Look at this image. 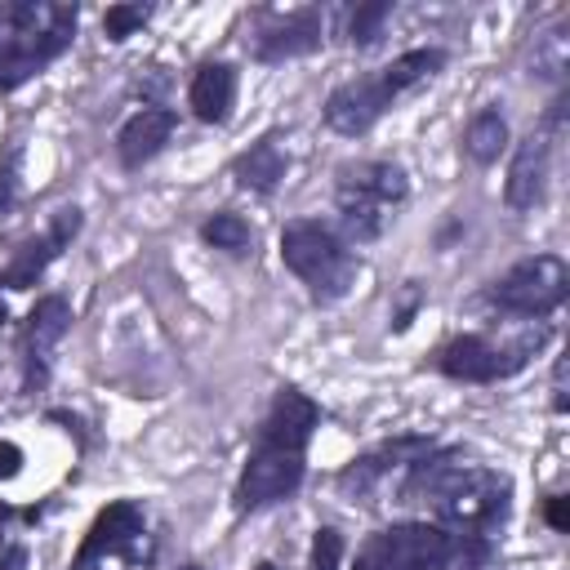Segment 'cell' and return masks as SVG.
Returning a JSON list of instances; mask_svg holds the SVG:
<instances>
[{
    "mask_svg": "<svg viewBox=\"0 0 570 570\" xmlns=\"http://www.w3.org/2000/svg\"><path fill=\"white\" fill-rule=\"evenodd\" d=\"M566 289H570V267H566V258H561V254H530V258L512 263V267L490 285L485 298H490L499 312H508V316H530V321H539V316H548V312L561 307Z\"/></svg>",
    "mask_w": 570,
    "mask_h": 570,
    "instance_id": "6",
    "label": "cell"
},
{
    "mask_svg": "<svg viewBox=\"0 0 570 570\" xmlns=\"http://www.w3.org/2000/svg\"><path fill=\"white\" fill-rule=\"evenodd\" d=\"M0 321H4V303H0Z\"/></svg>",
    "mask_w": 570,
    "mask_h": 570,
    "instance_id": "31",
    "label": "cell"
},
{
    "mask_svg": "<svg viewBox=\"0 0 570 570\" xmlns=\"http://www.w3.org/2000/svg\"><path fill=\"white\" fill-rule=\"evenodd\" d=\"M67 325H71V307H67L62 294H45V298H36V307L27 312L22 334H18L22 387H27V392L45 387V379H49V352L58 347V338L67 334Z\"/></svg>",
    "mask_w": 570,
    "mask_h": 570,
    "instance_id": "9",
    "label": "cell"
},
{
    "mask_svg": "<svg viewBox=\"0 0 570 570\" xmlns=\"http://www.w3.org/2000/svg\"><path fill=\"white\" fill-rule=\"evenodd\" d=\"M325 22L316 9H294V13H263V27L254 31V58L258 62H285L321 49Z\"/></svg>",
    "mask_w": 570,
    "mask_h": 570,
    "instance_id": "12",
    "label": "cell"
},
{
    "mask_svg": "<svg viewBox=\"0 0 570 570\" xmlns=\"http://www.w3.org/2000/svg\"><path fill=\"white\" fill-rule=\"evenodd\" d=\"M254 570H276V566H272V561H258V566H254Z\"/></svg>",
    "mask_w": 570,
    "mask_h": 570,
    "instance_id": "29",
    "label": "cell"
},
{
    "mask_svg": "<svg viewBox=\"0 0 570 570\" xmlns=\"http://www.w3.org/2000/svg\"><path fill=\"white\" fill-rule=\"evenodd\" d=\"M552 410L566 414V361H557V370H552Z\"/></svg>",
    "mask_w": 570,
    "mask_h": 570,
    "instance_id": "27",
    "label": "cell"
},
{
    "mask_svg": "<svg viewBox=\"0 0 570 570\" xmlns=\"http://www.w3.org/2000/svg\"><path fill=\"white\" fill-rule=\"evenodd\" d=\"M321 423L316 401H307L298 387H281L254 432V450L236 481V512H258L267 503L289 499L303 485V459L307 441Z\"/></svg>",
    "mask_w": 570,
    "mask_h": 570,
    "instance_id": "2",
    "label": "cell"
},
{
    "mask_svg": "<svg viewBox=\"0 0 570 570\" xmlns=\"http://www.w3.org/2000/svg\"><path fill=\"white\" fill-rule=\"evenodd\" d=\"M285 169H289V156H285V147L276 138H258L249 151H240L232 160V178L240 187H249V191H263V196L285 178Z\"/></svg>",
    "mask_w": 570,
    "mask_h": 570,
    "instance_id": "18",
    "label": "cell"
},
{
    "mask_svg": "<svg viewBox=\"0 0 570 570\" xmlns=\"http://www.w3.org/2000/svg\"><path fill=\"white\" fill-rule=\"evenodd\" d=\"M22 472V450L13 441H0V481H13Z\"/></svg>",
    "mask_w": 570,
    "mask_h": 570,
    "instance_id": "25",
    "label": "cell"
},
{
    "mask_svg": "<svg viewBox=\"0 0 570 570\" xmlns=\"http://www.w3.org/2000/svg\"><path fill=\"white\" fill-rule=\"evenodd\" d=\"M174 129H178V116H174L169 107H142V111H134V116L120 125V134H116V156H120V165H125V169L147 165V160L174 138Z\"/></svg>",
    "mask_w": 570,
    "mask_h": 570,
    "instance_id": "15",
    "label": "cell"
},
{
    "mask_svg": "<svg viewBox=\"0 0 570 570\" xmlns=\"http://www.w3.org/2000/svg\"><path fill=\"white\" fill-rule=\"evenodd\" d=\"M338 187H347V191H356V196H365V200H374L383 209L396 205V200H405V191H410L405 169L392 165V160H356V165H343L338 169Z\"/></svg>",
    "mask_w": 570,
    "mask_h": 570,
    "instance_id": "17",
    "label": "cell"
},
{
    "mask_svg": "<svg viewBox=\"0 0 570 570\" xmlns=\"http://www.w3.org/2000/svg\"><path fill=\"white\" fill-rule=\"evenodd\" d=\"M548 343V325H534L530 334H521L517 343L499 347L490 343L485 334H459L450 343L436 347L432 365L445 374V379H459V383H494V379H508L517 370H525V361Z\"/></svg>",
    "mask_w": 570,
    "mask_h": 570,
    "instance_id": "5",
    "label": "cell"
},
{
    "mask_svg": "<svg viewBox=\"0 0 570 570\" xmlns=\"http://www.w3.org/2000/svg\"><path fill=\"white\" fill-rule=\"evenodd\" d=\"M281 263L307 285L316 303H338L356 281V254L321 218H294L281 227Z\"/></svg>",
    "mask_w": 570,
    "mask_h": 570,
    "instance_id": "4",
    "label": "cell"
},
{
    "mask_svg": "<svg viewBox=\"0 0 570 570\" xmlns=\"http://www.w3.org/2000/svg\"><path fill=\"white\" fill-rule=\"evenodd\" d=\"M76 40V4H0V98L40 76Z\"/></svg>",
    "mask_w": 570,
    "mask_h": 570,
    "instance_id": "3",
    "label": "cell"
},
{
    "mask_svg": "<svg viewBox=\"0 0 570 570\" xmlns=\"http://www.w3.org/2000/svg\"><path fill=\"white\" fill-rule=\"evenodd\" d=\"M178 570H205V566H178Z\"/></svg>",
    "mask_w": 570,
    "mask_h": 570,
    "instance_id": "30",
    "label": "cell"
},
{
    "mask_svg": "<svg viewBox=\"0 0 570 570\" xmlns=\"http://www.w3.org/2000/svg\"><path fill=\"white\" fill-rule=\"evenodd\" d=\"M338 561H343V534L321 525L312 534V570H338Z\"/></svg>",
    "mask_w": 570,
    "mask_h": 570,
    "instance_id": "23",
    "label": "cell"
},
{
    "mask_svg": "<svg viewBox=\"0 0 570 570\" xmlns=\"http://www.w3.org/2000/svg\"><path fill=\"white\" fill-rule=\"evenodd\" d=\"M147 18H151V4H111L102 13V31L107 40H129Z\"/></svg>",
    "mask_w": 570,
    "mask_h": 570,
    "instance_id": "22",
    "label": "cell"
},
{
    "mask_svg": "<svg viewBox=\"0 0 570 570\" xmlns=\"http://www.w3.org/2000/svg\"><path fill=\"white\" fill-rule=\"evenodd\" d=\"M548 160H552V142L548 134H525L512 151V165H508V183H503V196L517 214L534 209L543 200V187H548Z\"/></svg>",
    "mask_w": 570,
    "mask_h": 570,
    "instance_id": "13",
    "label": "cell"
},
{
    "mask_svg": "<svg viewBox=\"0 0 570 570\" xmlns=\"http://www.w3.org/2000/svg\"><path fill=\"white\" fill-rule=\"evenodd\" d=\"M18 165H22V151L9 147L4 160H0V214H9L13 200H18Z\"/></svg>",
    "mask_w": 570,
    "mask_h": 570,
    "instance_id": "24",
    "label": "cell"
},
{
    "mask_svg": "<svg viewBox=\"0 0 570 570\" xmlns=\"http://www.w3.org/2000/svg\"><path fill=\"white\" fill-rule=\"evenodd\" d=\"M76 232H80V209L76 205H62V209H53V218H49V227L40 232V236H27L13 254H9V263L0 267V285H9V289H27V285H36V276L76 240Z\"/></svg>",
    "mask_w": 570,
    "mask_h": 570,
    "instance_id": "11",
    "label": "cell"
},
{
    "mask_svg": "<svg viewBox=\"0 0 570 570\" xmlns=\"http://www.w3.org/2000/svg\"><path fill=\"white\" fill-rule=\"evenodd\" d=\"M543 517H548V525H552V530H570V517H566V494H552V499L543 503Z\"/></svg>",
    "mask_w": 570,
    "mask_h": 570,
    "instance_id": "26",
    "label": "cell"
},
{
    "mask_svg": "<svg viewBox=\"0 0 570 570\" xmlns=\"http://www.w3.org/2000/svg\"><path fill=\"white\" fill-rule=\"evenodd\" d=\"M200 240H205L209 249H223V254H245V249L254 245V232H249V223H245L240 214L218 209V214H209V218L200 223Z\"/></svg>",
    "mask_w": 570,
    "mask_h": 570,
    "instance_id": "20",
    "label": "cell"
},
{
    "mask_svg": "<svg viewBox=\"0 0 570 570\" xmlns=\"http://www.w3.org/2000/svg\"><path fill=\"white\" fill-rule=\"evenodd\" d=\"M392 18V4L387 0H374V4H356L352 22H347V36L352 45H374L383 36V22Z\"/></svg>",
    "mask_w": 570,
    "mask_h": 570,
    "instance_id": "21",
    "label": "cell"
},
{
    "mask_svg": "<svg viewBox=\"0 0 570 570\" xmlns=\"http://www.w3.org/2000/svg\"><path fill=\"white\" fill-rule=\"evenodd\" d=\"M187 102H191L196 120L223 125L232 116V102H236V67L232 62H205L187 85Z\"/></svg>",
    "mask_w": 570,
    "mask_h": 570,
    "instance_id": "16",
    "label": "cell"
},
{
    "mask_svg": "<svg viewBox=\"0 0 570 570\" xmlns=\"http://www.w3.org/2000/svg\"><path fill=\"white\" fill-rule=\"evenodd\" d=\"M142 539H147V517H142V508H138L134 499H116V503H107V508L94 517V525L85 530V539H80V548H76V557H71V570H89V566H98V570H107V566L134 570L138 561H147Z\"/></svg>",
    "mask_w": 570,
    "mask_h": 570,
    "instance_id": "8",
    "label": "cell"
},
{
    "mask_svg": "<svg viewBox=\"0 0 570 570\" xmlns=\"http://www.w3.org/2000/svg\"><path fill=\"white\" fill-rule=\"evenodd\" d=\"M428 450H436L432 436H396V441H383L379 450L352 459V463L338 472V485H343V490H374L392 468H410V463H419Z\"/></svg>",
    "mask_w": 570,
    "mask_h": 570,
    "instance_id": "14",
    "label": "cell"
},
{
    "mask_svg": "<svg viewBox=\"0 0 570 570\" xmlns=\"http://www.w3.org/2000/svg\"><path fill=\"white\" fill-rule=\"evenodd\" d=\"M503 147H508V120H503V111L499 107H481L468 120V129H463V151L476 165H490V160H499Z\"/></svg>",
    "mask_w": 570,
    "mask_h": 570,
    "instance_id": "19",
    "label": "cell"
},
{
    "mask_svg": "<svg viewBox=\"0 0 570 570\" xmlns=\"http://www.w3.org/2000/svg\"><path fill=\"white\" fill-rule=\"evenodd\" d=\"M396 102V89L383 80V71L374 76H361V80H347L338 85L330 98H325V125L343 138H361L374 129V120Z\"/></svg>",
    "mask_w": 570,
    "mask_h": 570,
    "instance_id": "10",
    "label": "cell"
},
{
    "mask_svg": "<svg viewBox=\"0 0 570 570\" xmlns=\"http://www.w3.org/2000/svg\"><path fill=\"white\" fill-rule=\"evenodd\" d=\"M454 534L441 530L436 521H401L387 530H374L356 557L352 570H436L450 552Z\"/></svg>",
    "mask_w": 570,
    "mask_h": 570,
    "instance_id": "7",
    "label": "cell"
},
{
    "mask_svg": "<svg viewBox=\"0 0 570 570\" xmlns=\"http://www.w3.org/2000/svg\"><path fill=\"white\" fill-rule=\"evenodd\" d=\"M0 570H27V548H9L0 557Z\"/></svg>",
    "mask_w": 570,
    "mask_h": 570,
    "instance_id": "28",
    "label": "cell"
},
{
    "mask_svg": "<svg viewBox=\"0 0 570 570\" xmlns=\"http://www.w3.org/2000/svg\"><path fill=\"white\" fill-rule=\"evenodd\" d=\"M512 499V481L494 468L468 463L459 450H428L419 463L405 468L401 503L432 508L436 525L450 534H481L503 525Z\"/></svg>",
    "mask_w": 570,
    "mask_h": 570,
    "instance_id": "1",
    "label": "cell"
}]
</instances>
